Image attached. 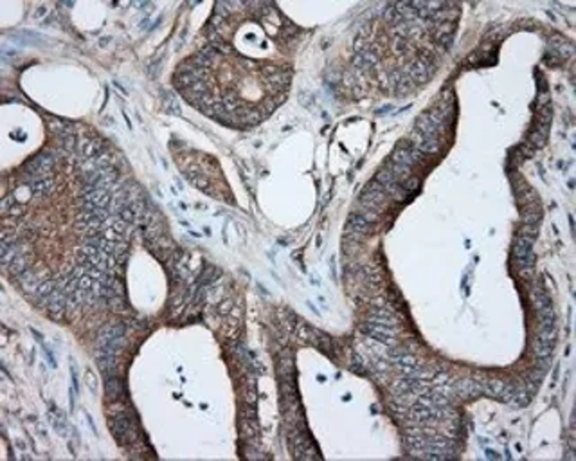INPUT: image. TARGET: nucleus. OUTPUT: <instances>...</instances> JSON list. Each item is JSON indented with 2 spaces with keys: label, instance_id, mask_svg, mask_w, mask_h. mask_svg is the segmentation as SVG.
<instances>
[{
  "label": "nucleus",
  "instance_id": "f257e3e1",
  "mask_svg": "<svg viewBox=\"0 0 576 461\" xmlns=\"http://www.w3.org/2000/svg\"><path fill=\"white\" fill-rule=\"evenodd\" d=\"M105 389H106V397H108L110 400H119V398L125 397V386H123L119 378H116V377L106 378Z\"/></svg>",
  "mask_w": 576,
  "mask_h": 461
},
{
  "label": "nucleus",
  "instance_id": "f03ea898",
  "mask_svg": "<svg viewBox=\"0 0 576 461\" xmlns=\"http://www.w3.org/2000/svg\"><path fill=\"white\" fill-rule=\"evenodd\" d=\"M369 225H371V222L364 215H360V213H353L350 216V227L353 230H365Z\"/></svg>",
  "mask_w": 576,
  "mask_h": 461
}]
</instances>
